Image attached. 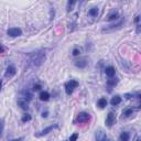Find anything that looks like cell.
<instances>
[{"instance_id": "cell-25", "label": "cell", "mask_w": 141, "mask_h": 141, "mask_svg": "<svg viewBox=\"0 0 141 141\" xmlns=\"http://www.w3.org/2000/svg\"><path fill=\"white\" fill-rule=\"evenodd\" d=\"M41 88H42V87H41L40 84H34V85H33V91H34V92H36V91H40Z\"/></svg>"}, {"instance_id": "cell-1", "label": "cell", "mask_w": 141, "mask_h": 141, "mask_svg": "<svg viewBox=\"0 0 141 141\" xmlns=\"http://www.w3.org/2000/svg\"><path fill=\"white\" fill-rule=\"evenodd\" d=\"M29 57H30V62L33 66H40L45 60V53L43 51H37V52L31 53Z\"/></svg>"}, {"instance_id": "cell-34", "label": "cell", "mask_w": 141, "mask_h": 141, "mask_svg": "<svg viewBox=\"0 0 141 141\" xmlns=\"http://www.w3.org/2000/svg\"><path fill=\"white\" fill-rule=\"evenodd\" d=\"M137 141H140V139H137Z\"/></svg>"}, {"instance_id": "cell-28", "label": "cell", "mask_w": 141, "mask_h": 141, "mask_svg": "<svg viewBox=\"0 0 141 141\" xmlns=\"http://www.w3.org/2000/svg\"><path fill=\"white\" fill-rule=\"evenodd\" d=\"M24 138L23 137H20V138H17V139H13V140H10V141H23Z\"/></svg>"}, {"instance_id": "cell-21", "label": "cell", "mask_w": 141, "mask_h": 141, "mask_svg": "<svg viewBox=\"0 0 141 141\" xmlns=\"http://www.w3.org/2000/svg\"><path fill=\"white\" fill-rule=\"evenodd\" d=\"M32 119V117H31V115H24V116H23L22 117V118H21V121H22V123H28V121H30Z\"/></svg>"}, {"instance_id": "cell-23", "label": "cell", "mask_w": 141, "mask_h": 141, "mask_svg": "<svg viewBox=\"0 0 141 141\" xmlns=\"http://www.w3.org/2000/svg\"><path fill=\"white\" fill-rule=\"evenodd\" d=\"M132 114H133V109H132V108H128V109H126L124 111V115L126 117H129V116H131Z\"/></svg>"}, {"instance_id": "cell-11", "label": "cell", "mask_w": 141, "mask_h": 141, "mask_svg": "<svg viewBox=\"0 0 141 141\" xmlns=\"http://www.w3.org/2000/svg\"><path fill=\"white\" fill-rule=\"evenodd\" d=\"M75 65H76L78 68H85L86 65H87V62H86L85 59H81V60L75 61Z\"/></svg>"}, {"instance_id": "cell-32", "label": "cell", "mask_w": 141, "mask_h": 141, "mask_svg": "<svg viewBox=\"0 0 141 141\" xmlns=\"http://www.w3.org/2000/svg\"><path fill=\"white\" fill-rule=\"evenodd\" d=\"M139 20H140V16H137V17H136V22H139Z\"/></svg>"}, {"instance_id": "cell-18", "label": "cell", "mask_w": 141, "mask_h": 141, "mask_svg": "<svg viewBox=\"0 0 141 141\" xmlns=\"http://www.w3.org/2000/svg\"><path fill=\"white\" fill-rule=\"evenodd\" d=\"M105 136H106L105 132H102L101 130H99V131H98V132L96 133V141H101L102 138H104Z\"/></svg>"}, {"instance_id": "cell-14", "label": "cell", "mask_w": 141, "mask_h": 141, "mask_svg": "<svg viewBox=\"0 0 141 141\" xmlns=\"http://www.w3.org/2000/svg\"><path fill=\"white\" fill-rule=\"evenodd\" d=\"M97 106L99 107V108H105L106 106H107V99L106 98H99L98 99V101H97Z\"/></svg>"}, {"instance_id": "cell-31", "label": "cell", "mask_w": 141, "mask_h": 141, "mask_svg": "<svg viewBox=\"0 0 141 141\" xmlns=\"http://www.w3.org/2000/svg\"><path fill=\"white\" fill-rule=\"evenodd\" d=\"M4 52V49H3V46L0 45V53H3Z\"/></svg>"}, {"instance_id": "cell-5", "label": "cell", "mask_w": 141, "mask_h": 141, "mask_svg": "<svg viewBox=\"0 0 141 141\" xmlns=\"http://www.w3.org/2000/svg\"><path fill=\"white\" fill-rule=\"evenodd\" d=\"M7 34L11 37H17L22 35V30L19 29V28H10V29L7 30Z\"/></svg>"}, {"instance_id": "cell-24", "label": "cell", "mask_w": 141, "mask_h": 141, "mask_svg": "<svg viewBox=\"0 0 141 141\" xmlns=\"http://www.w3.org/2000/svg\"><path fill=\"white\" fill-rule=\"evenodd\" d=\"M77 138H78V134H77V133H73V134L69 137V141H76Z\"/></svg>"}, {"instance_id": "cell-22", "label": "cell", "mask_w": 141, "mask_h": 141, "mask_svg": "<svg viewBox=\"0 0 141 141\" xmlns=\"http://www.w3.org/2000/svg\"><path fill=\"white\" fill-rule=\"evenodd\" d=\"M75 3H76V1H74V0H69V1L67 2V12H69L70 10H72V8Z\"/></svg>"}, {"instance_id": "cell-8", "label": "cell", "mask_w": 141, "mask_h": 141, "mask_svg": "<svg viewBox=\"0 0 141 141\" xmlns=\"http://www.w3.org/2000/svg\"><path fill=\"white\" fill-rule=\"evenodd\" d=\"M16 74H17V68L13 66V65H9V66L7 67V69H6L4 76H6L7 78H11V77L15 76Z\"/></svg>"}, {"instance_id": "cell-17", "label": "cell", "mask_w": 141, "mask_h": 141, "mask_svg": "<svg viewBox=\"0 0 141 141\" xmlns=\"http://www.w3.org/2000/svg\"><path fill=\"white\" fill-rule=\"evenodd\" d=\"M22 94H23V97H24V99H25L27 101H30V100L32 99V94H31L30 92L25 91V92H23Z\"/></svg>"}, {"instance_id": "cell-16", "label": "cell", "mask_w": 141, "mask_h": 141, "mask_svg": "<svg viewBox=\"0 0 141 141\" xmlns=\"http://www.w3.org/2000/svg\"><path fill=\"white\" fill-rule=\"evenodd\" d=\"M129 139H130V134L128 132H126V131H124L120 134V141H129Z\"/></svg>"}, {"instance_id": "cell-15", "label": "cell", "mask_w": 141, "mask_h": 141, "mask_svg": "<svg viewBox=\"0 0 141 141\" xmlns=\"http://www.w3.org/2000/svg\"><path fill=\"white\" fill-rule=\"evenodd\" d=\"M98 11H99V10H98V8H97V7H93V8L89 9L88 13H89V16H91V17H97Z\"/></svg>"}, {"instance_id": "cell-9", "label": "cell", "mask_w": 141, "mask_h": 141, "mask_svg": "<svg viewBox=\"0 0 141 141\" xmlns=\"http://www.w3.org/2000/svg\"><path fill=\"white\" fill-rule=\"evenodd\" d=\"M18 105L20 106V108H21V109H23V110L29 109V102H28L24 98H20V99L18 100Z\"/></svg>"}, {"instance_id": "cell-29", "label": "cell", "mask_w": 141, "mask_h": 141, "mask_svg": "<svg viewBox=\"0 0 141 141\" xmlns=\"http://www.w3.org/2000/svg\"><path fill=\"white\" fill-rule=\"evenodd\" d=\"M48 114H49V112H48V111H45V112H43V114H42V117H44V118H46V117H48Z\"/></svg>"}, {"instance_id": "cell-33", "label": "cell", "mask_w": 141, "mask_h": 141, "mask_svg": "<svg viewBox=\"0 0 141 141\" xmlns=\"http://www.w3.org/2000/svg\"><path fill=\"white\" fill-rule=\"evenodd\" d=\"M1 87H2V82L0 81V89H1Z\"/></svg>"}, {"instance_id": "cell-27", "label": "cell", "mask_w": 141, "mask_h": 141, "mask_svg": "<svg viewBox=\"0 0 141 141\" xmlns=\"http://www.w3.org/2000/svg\"><path fill=\"white\" fill-rule=\"evenodd\" d=\"M3 132V121H0V137Z\"/></svg>"}, {"instance_id": "cell-4", "label": "cell", "mask_w": 141, "mask_h": 141, "mask_svg": "<svg viewBox=\"0 0 141 141\" xmlns=\"http://www.w3.org/2000/svg\"><path fill=\"white\" fill-rule=\"evenodd\" d=\"M57 124H55V125H52V126H49V127H46V128L44 129H42L41 131H39L37 133H35V137H43V136H46V134H49L51 131H53L54 129L57 128Z\"/></svg>"}, {"instance_id": "cell-7", "label": "cell", "mask_w": 141, "mask_h": 141, "mask_svg": "<svg viewBox=\"0 0 141 141\" xmlns=\"http://www.w3.org/2000/svg\"><path fill=\"white\" fill-rule=\"evenodd\" d=\"M116 123V116L112 111H110L109 114L107 115V118H106V126L107 127H112Z\"/></svg>"}, {"instance_id": "cell-30", "label": "cell", "mask_w": 141, "mask_h": 141, "mask_svg": "<svg viewBox=\"0 0 141 141\" xmlns=\"http://www.w3.org/2000/svg\"><path fill=\"white\" fill-rule=\"evenodd\" d=\"M101 141H110V140L108 139V137H107V136H105V137L102 138V140H101Z\"/></svg>"}, {"instance_id": "cell-13", "label": "cell", "mask_w": 141, "mask_h": 141, "mask_svg": "<svg viewBox=\"0 0 141 141\" xmlns=\"http://www.w3.org/2000/svg\"><path fill=\"white\" fill-rule=\"evenodd\" d=\"M121 102V97L120 96H115V97H112L111 98V100H110V104L112 106H117V105H119Z\"/></svg>"}, {"instance_id": "cell-26", "label": "cell", "mask_w": 141, "mask_h": 141, "mask_svg": "<svg viewBox=\"0 0 141 141\" xmlns=\"http://www.w3.org/2000/svg\"><path fill=\"white\" fill-rule=\"evenodd\" d=\"M79 53H81V51H79L78 49H74V50H73V55H74V56H78Z\"/></svg>"}, {"instance_id": "cell-6", "label": "cell", "mask_w": 141, "mask_h": 141, "mask_svg": "<svg viewBox=\"0 0 141 141\" xmlns=\"http://www.w3.org/2000/svg\"><path fill=\"white\" fill-rule=\"evenodd\" d=\"M124 24V20H120L118 23H116V24H111V25H108L106 27L102 32H110V31H114V30H118L121 28V25Z\"/></svg>"}, {"instance_id": "cell-10", "label": "cell", "mask_w": 141, "mask_h": 141, "mask_svg": "<svg viewBox=\"0 0 141 141\" xmlns=\"http://www.w3.org/2000/svg\"><path fill=\"white\" fill-rule=\"evenodd\" d=\"M105 73H106V75H107L108 77L112 78V77L115 76V74H116V68L114 66H108L105 69Z\"/></svg>"}, {"instance_id": "cell-19", "label": "cell", "mask_w": 141, "mask_h": 141, "mask_svg": "<svg viewBox=\"0 0 141 141\" xmlns=\"http://www.w3.org/2000/svg\"><path fill=\"white\" fill-rule=\"evenodd\" d=\"M118 18H119L118 12H114V13H111V15H109V17H108V20H109V21H112V20H118Z\"/></svg>"}, {"instance_id": "cell-20", "label": "cell", "mask_w": 141, "mask_h": 141, "mask_svg": "<svg viewBox=\"0 0 141 141\" xmlns=\"http://www.w3.org/2000/svg\"><path fill=\"white\" fill-rule=\"evenodd\" d=\"M117 83H118V78H110L107 82V84L109 86H115V85H117Z\"/></svg>"}, {"instance_id": "cell-2", "label": "cell", "mask_w": 141, "mask_h": 141, "mask_svg": "<svg viewBox=\"0 0 141 141\" xmlns=\"http://www.w3.org/2000/svg\"><path fill=\"white\" fill-rule=\"evenodd\" d=\"M64 87H65V92H66L67 95H72L73 92H74V89L78 87V82L75 81V79H70L69 82L65 83Z\"/></svg>"}, {"instance_id": "cell-12", "label": "cell", "mask_w": 141, "mask_h": 141, "mask_svg": "<svg viewBox=\"0 0 141 141\" xmlns=\"http://www.w3.org/2000/svg\"><path fill=\"white\" fill-rule=\"evenodd\" d=\"M39 98H40V100L42 101H48L50 99V94L48 92H41L40 93V95H39Z\"/></svg>"}, {"instance_id": "cell-3", "label": "cell", "mask_w": 141, "mask_h": 141, "mask_svg": "<svg viewBox=\"0 0 141 141\" xmlns=\"http://www.w3.org/2000/svg\"><path fill=\"white\" fill-rule=\"evenodd\" d=\"M92 119V116L88 114V112H85V111H83V112H79L78 116H77V118H76V121L78 124H87L89 123Z\"/></svg>"}]
</instances>
